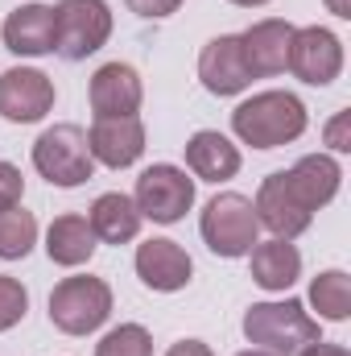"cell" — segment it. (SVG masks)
Listing matches in <instances>:
<instances>
[{
  "instance_id": "1",
  "label": "cell",
  "mask_w": 351,
  "mask_h": 356,
  "mask_svg": "<svg viewBox=\"0 0 351 356\" xmlns=\"http://www.w3.org/2000/svg\"><path fill=\"white\" fill-rule=\"evenodd\" d=\"M232 129L252 149H277L306 133V104L289 91H261L232 112Z\"/></svg>"
},
{
  "instance_id": "2",
  "label": "cell",
  "mask_w": 351,
  "mask_h": 356,
  "mask_svg": "<svg viewBox=\"0 0 351 356\" xmlns=\"http://www.w3.org/2000/svg\"><path fill=\"white\" fill-rule=\"evenodd\" d=\"M244 336L268 356H298L306 344H318V319L306 315L298 298L285 302H257L244 315Z\"/></svg>"
},
{
  "instance_id": "3",
  "label": "cell",
  "mask_w": 351,
  "mask_h": 356,
  "mask_svg": "<svg viewBox=\"0 0 351 356\" xmlns=\"http://www.w3.org/2000/svg\"><path fill=\"white\" fill-rule=\"evenodd\" d=\"M198 232H203V241H207V249L215 257H244L257 245V232H261L257 211H252V199H244L236 191L215 195L203 207Z\"/></svg>"
},
{
  "instance_id": "4",
  "label": "cell",
  "mask_w": 351,
  "mask_h": 356,
  "mask_svg": "<svg viewBox=\"0 0 351 356\" xmlns=\"http://www.w3.org/2000/svg\"><path fill=\"white\" fill-rule=\"evenodd\" d=\"M112 315V290L103 277H62L50 294V323L67 336H87Z\"/></svg>"
},
{
  "instance_id": "5",
  "label": "cell",
  "mask_w": 351,
  "mask_h": 356,
  "mask_svg": "<svg viewBox=\"0 0 351 356\" xmlns=\"http://www.w3.org/2000/svg\"><path fill=\"white\" fill-rule=\"evenodd\" d=\"M33 166L50 186H79L95 170L87 133L79 124H54L33 141Z\"/></svg>"
},
{
  "instance_id": "6",
  "label": "cell",
  "mask_w": 351,
  "mask_h": 356,
  "mask_svg": "<svg viewBox=\"0 0 351 356\" xmlns=\"http://www.w3.org/2000/svg\"><path fill=\"white\" fill-rule=\"evenodd\" d=\"M112 38V13L103 0H58L54 8V50L67 63H83Z\"/></svg>"
},
{
  "instance_id": "7",
  "label": "cell",
  "mask_w": 351,
  "mask_h": 356,
  "mask_svg": "<svg viewBox=\"0 0 351 356\" xmlns=\"http://www.w3.org/2000/svg\"><path fill=\"white\" fill-rule=\"evenodd\" d=\"M141 220L153 224H178L190 207H194V178L178 166H149L137 178V195H132Z\"/></svg>"
},
{
  "instance_id": "8",
  "label": "cell",
  "mask_w": 351,
  "mask_h": 356,
  "mask_svg": "<svg viewBox=\"0 0 351 356\" xmlns=\"http://www.w3.org/2000/svg\"><path fill=\"white\" fill-rule=\"evenodd\" d=\"M302 83L310 88H327L339 79L343 71V42L323 29V25H306V29H293V42H289V63H285Z\"/></svg>"
},
{
  "instance_id": "9",
  "label": "cell",
  "mask_w": 351,
  "mask_h": 356,
  "mask_svg": "<svg viewBox=\"0 0 351 356\" xmlns=\"http://www.w3.org/2000/svg\"><path fill=\"white\" fill-rule=\"evenodd\" d=\"M252 211H257V224H264L277 241H293V236H302V232L310 228V220H314V211H310V207L302 203V195L293 191L289 170H277V175L264 178L261 191H257Z\"/></svg>"
},
{
  "instance_id": "10",
  "label": "cell",
  "mask_w": 351,
  "mask_h": 356,
  "mask_svg": "<svg viewBox=\"0 0 351 356\" xmlns=\"http://www.w3.org/2000/svg\"><path fill=\"white\" fill-rule=\"evenodd\" d=\"M54 108V83L50 75L33 67H12L0 75V116L12 124H33Z\"/></svg>"
},
{
  "instance_id": "11",
  "label": "cell",
  "mask_w": 351,
  "mask_h": 356,
  "mask_svg": "<svg viewBox=\"0 0 351 356\" xmlns=\"http://www.w3.org/2000/svg\"><path fill=\"white\" fill-rule=\"evenodd\" d=\"M198 79L211 95H236L252 83V67L244 58V42L236 33L211 38L198 54Z\"/></svg>"
},
{
  "instance_id": "12",
  "label": "cell",
  "mask_w": 351,
  "mask_h": 356,
  "mask_svg": "<svg viewBox=\"0 0 351 356\" xmlns=\"http://www.w3.org/2000/svg\"><path fill=\"white\" fill-rule=\"evenodd\" d=\"M87 145L95 162H103L112 170H124L145 154V124L137 116H103V120L91 124Z\"/></svg>"
},
{
  "instance_id": "13",
  "label": "cell",
  "mask_w": 351,
  "mask_h": 356,
  "mask_svg": "<svg viewBox=\"0 0 351 356\" xmlns=\"http://www.w3.org/2000/svg\"><path fill=\"white\" fill-rule=\"evenodd\" d=\"M141 75L128 67V63H108L91 75V112L95 120L103 116H137L141 108Z\"/></svg>"
},
{
  "instance_id": "14",
  "label": "cell",
  "mask_w": 351,
  "mask_h": 356,
  "mask_svg": "<svg viewBox=\"0 0 351 356\" xmlns=\"http://www.w3.org/2000/svg\"><path fill=\"white\" fill-rule=\"evenodd\" d=\"M137 273L149 290H162V294H174L190 282L194 273V261L186 257V249L178 241H166V236H153L137 249Z\"/></svg>"
},
{
  "instance_id": "15",
  "label": "cell",
  "mask_w": 351,
  "mask_h": 356,
  "mask_svg": "<svg viewBox=\"0 0 351 356\" xmlns=\"http://www.w3.org/2000/svg\"><path fill=\"white\" fill-rule=\"evenodd\" d=\"M240 42H244V58H248V67H252V79L281 75L285 63H289L293 25L281 21V17H268V21H257L248 33H240Z\"/></svg>"
},
{
  "instance_id": "16",
  "label": "cell",
  "mask_w": 351,
  "mask_h": 356,
  "mask_svg": "<svg viewBox=\"0 0 351 356\" xmlns=\"http://www.w3.org/2000/svg\"><path fill=\"white\" fill-rule=\"evenodd\" d=\"M4 46L12 54L37 58L54 50V8L50 4H25L4 17Z\"/></svg>"
},
{
  "instance_id": "17",
  "label": "cell",
  "mask_w": 351,
  "mask_h": 356,
  "mask_svg": "<svg viewBox=\"0 0 351 356\" xmlns=\"http://www.w3.org/2000/svg\"><path fill=\"white\" fill-rule=\"evenodd\" d=\"M186 166L203 182H223V178H236V170H240V149L223 133L203 129L186 141Z\"/></svg>"
},
{
  "instance_id": "18",
  "label": "cell",
  "mask_w": 351,
  "mask_h": 356,
  "mask_svg": "<svg viewBox=\"0 0 351 356\" xmlns=\"http://www.w3.org/2000/svg\"><path fill=\"white\" fill-rule=\"evenodd\" d=\"M87 224H91V232H95V241H103V245H128L141 232V211H137V203L128 195L108 191V195H99L91 203Z\"/></svg>"
},
{
  "instance_id": "19",
  "label": "cell",
  "mask_w": 351,
  "mask_h": 356,
  "mask_svg": "<svg viewBox=\"0 0 351 356\" xmlns=\"http://www.w3.org/2000/svg\"><path fill=\"white\" fill-rule=\"evenodd\" d=\"M339 162L335 158H327V154H306L293 170H289V182H293V191L302 195V203L310 207V211H318V207H327L335 195H339Z\"/></svg>"
},
{
  "instance_id": "20",
  "label": "cell",
  "mask_w": 351,
  "mask_h": 356,
  "mask_svg": "<svg viewBox=\"0 0 351 356\" xmlns=\"http://www.w3.org/2000/svg\"><path fill=\"white\" fill-rule=\"evenodd\" d=\"M248 253H252V282L264 290H289L302 273V253L289 241H277V236L264 245L257 241Z\"/></svg>"
},
{
  "instance_id": "21",
  "label": "cell",
  "mask_w": 351,
  "mask_h": 356,
  "mask_svg": "<svg viewBox=\"0 0 351 356\" xmlns=\"http://www.w3.org/2000/svg\"><path fill=\"white\" fill-rule=\"evenodd\" d=\"M95 232H91L87 216H58L46 232V253L54 266H83L95 253Z\"/></svg>"
},
{
  "instance_id": "22",
  "label": "cell",
  "mask_w": 351,
  "mask_h": 356,
  "mask_svg": "<svg viewBox=\"0 0 351 356\" xmlns=\"http://www.w3.org/2000/svg\"><path fill=\"white\" fill-rule=\"evenodd\" d=\"M310 307L327 319V323H343L351 315V282L343 269H327L310 282Z\"/></svg>"
},
{
  "instance_id": "23",
  "label": "cell",
  "mask_w": 351,
  "mask_h": 356,
  "mask_svg": "<svg viewBox=\"0 0 351 356\" xmlns=\"http://www.w3.org/2000/svg\"><path fill=\"white\" fill-rule=\"evenodd\" d=\"M37 241V220L33 211H25L21 203L17 207H4L0 211V257L4 261H21Z\"/></svg>"
},
{
  "instance_id": "24",
  "label": "cell",
  "mask_w": 351,
  "mask_h": 356,
  "mask_svg": "<svg viewBox=\"0 0 351 356\" xmlns=\"http://www.w3.org/2000/svg\"><path fill=\"white\" fill-rule=\"evenodd\" d=\"M95 356H153V336L141 323H124L95 344Z\"/></svg>"
},
{
  "instance_id": "25",
  "label": "cell",
  "mask_w": 351,
  "mask_h": 356,
  "mask_svg": "<svg viewBox=\"0 0 351 356\" xmlns=\"http://www.w3.org/2000/svg\"><path fill=\"white\" fill-rule=\"evenodd\" d=\"M25 311H29V290H25L17 277L0 273V332L17 327V323L25 319Z\"/></svg>"
},
{
  "instance_id": "26",
  "label": "cell",
  "mask_w": 351,
  "mask_h": 356,
  "mask_svg": "<svg viewBox=\"0 0 351 356\" xmlns=\"http://www.w3.org/2000/svg\"><path fill=\"white\" fill-rule=\"evenodd\" d=\"M21 191H25L21 170L8 166V162H0V211H4V207H17V203H21Z\"/></svg>"
},
{
  "instance_id": "27",
  "label": "cell",
  "mask_w": 351,
  "mask_h": 356,
  "mask_svg": "<svg viewBox=\"0 0 351 356\" xmlns=\"http://www.w3.org/2000/svg\"><path fill=\"white\" fill-rule=\"evenodd\" d=\"M137 17H149V21H162V17H170V13H178V4L182 0H124Z\"/></svg>"
},
{
  "instance_id": "28",
  "label": "cell",
  "mask_w": 351,
  "mask_h": 356,
  "mask_svg": "<svg viewBox=\"0 0 351 356\" xmlns=\"http://www.w3.org/2000/svg\"><path fill=\"white\" fill-rule=\"evenodd\" d=\"M348 120H351V112H339V116H335V120L327 124V145H331V149H339V154H348V149H351Z\"/></svg>"
},
{
  "instance_id": "29",
  "label": "cell",
  "mask_w": 351,
  "mask_h": 356,
  "mask_svg": "<svg viewBox=\"0 0 351 356\" xmlns=\"http://www.w3.org/2000/svg\"><path fill=\"white\" fill-rule=\"evenodd\" d=\"M166 356H215V353H211L203 340H178V344H174Z\"/></svg>"
},
{
  "instance_id": "30",
  "label": "cell",
  "mask_w": 351,
  "mask_h": 356,
  "mask_svg": "<svg viewBox=\"0 0 351 356\" xmlns=\"http://www.w3.org/2000/svg\"><path fill=\"white\" fill-rule=\"evenodd\" d=\"M298 356H351V353L343 344H323V340H318V344H306Z\"/></svg>"
},
{
  "instance_id": "31",
  "label": "cell",
  "mask_w": 351,
  "mask_h": 356,
  "mask_svg": "<svg viewBox=\"0 0 351 356\" xmlns=\"http://www.w3.org/2000/svg\"><path fill=\"white\" fill-rule=\"evenodd\" d=\"M327 8H331L335 17H343V21L351 17V0H327Z\"/></svg>"
},
{
  "instance_id": "32",
  "label": "cell",
  "mask_w": 351,
  "mask_h": 356,
  "mask_svg": "<svg viewBox=\"0 0 351 356\" xmlns=\"http://www.w3.org/2000/svg\"><path fill=\"white\" fill-rule=\"evenodd\" d=\"M232 4H244V8H257V4H268V0H232Z\"/></svg>"
},
{
  "instance_id": "33",
  "label": "cell",
  "mask_w": 351,
  "mask_h": 356,
  "mask_svg": "<svg viewBox=\"0 0 351 356\" xmlns=\"http://www.w3.org/2000/svg\"><path fill=\"white\" fill-rule=\"evenodd\" d=\"M240 356H268V353H261V348H248V353H240Z\"/></svg>"
}]
</instances>
